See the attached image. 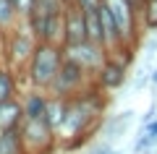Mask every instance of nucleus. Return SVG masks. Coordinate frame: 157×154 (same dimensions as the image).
<instances>
[{"label":"nucleus","instance_id":"obj_8","mask_svg":"<svg viewBox=\"0 0 157 154\" xmlns=\"http://www.w3.org/2000/svg\"><path fill=\"white\" fill-rule=\"evenodd\" d=\"M128 66L131 63L126 60V58L121 55H107V60L102 63V68L94 73V84L102 89V92H115V89H121L126 84V78H128Z\"/></svg>","mask_w":157,"mask_h":154},{"label":"nucleus","instance_id":"obj_14","mask_svg":"<svg viewBox=\"0 0 157 154\" xmlns=\"http://www.w3.org/2000/svg\"><path fill=\"white\" fill-rule=\"evenodd\" d=\"M131 118H134L131 110H123V112H118V115L107 118L105 120V138H121V133H126V128H128Z\"/></svg>","mask_w":157,"mask_h":154},{"label":"nucleus","instance_id":"obj_5","mask_svg":"<svg viewBox=\"0 0 157 154\" xmlns=\"http://www.w3.org/2000/svg\"><path fill=\"white\" fill-rule=\"evenodd\" d=\"M24 154H52L58 146V133L47 118H24L18 126Z\"/></svg>","mask_w":157,"mask_h":154},{"label":"nucleus","instance_id":"obj_9","mask_svg":"<svg viewBox=\"0 0 157 154\" xmlns=\"http://www.w3.org/2000/svg\"><path fill=\"white\" fill-rule=\"evenodd\" d=\"M89 39V32H86V13L78 11L76 6L66 8V42L63 44H76Z\"/></svg>","mask_w":157,"mask_h":154},{"label":"nucleus","instance_id":"obj_2","mask_svg":"<svg viewBox=\"0 0 157 154\" xmlns=\"http://www.w3.org/2000/svg\"><path fill=\"white\" fill-rule=\"evenodd\" d=\"M66 0H32L24 21L34 32L37 42H66Z\"/></svg>","mask_w":157,"mask_h":154},{"label":"nucleus","instance_id":"obj_15","mask_svg":"<svg viewBox=\"0 0 157 154\" xmlns=\"http://www.w3.org/2000/svg\"><path fill=\"white\" fill-rule=\"evenodd\" d=\"M0 154H24L18 128H11V131H0Z\"/></svg>","mask_w":157,"mask_h":154},{"label":"nucleus","instance_id":"obj_19","mask_svg":"<svg viewBox=\"0 0 157 154\" xmlns=\"http://www.w3.org/2000/svg\"><path fill=\"white\" fill-rule=\"evenodd\" d=\"M71 6H76L78 11H84V13H92L97 8H102V0H73Z\"/></svg>","mask_w":157,"mask_h":154},{"label":"nucleus","instance_id":"obj_12","mask_svg":"<svg viewBox=\"0 0 157 154\" xmlns=\"http://www.w3.org/2000/svg\"><path fill=\"white\" fill-rule=\"evenodd\" d=\"M24 21V11L16 0H0V34L6 37L11 29H16Z\"/></svg>","mask_w":157,"mask_h":154},{"label":"nucleus","instance_id":"obj_6","mask_svg":"<svg viewBox=\"0 0 157 154\" xmlns=\"http://www.w3.org/2000/svg\"><path fill=\"white\" fill-rule=\"evenodd\" d=\"M92 84H94V76H89V73L81 66H76V63L63 60V66H60V71H58V76H55V81H52V86H50L47 94L71 99V97H76V94H81L84 89H89Z\"/></svg>","mask_w":157,"mask_h":154},{"label":"nucleus","instance_id":"obj_13","mask_svg":"<svg viewBox=\"0 0 157 154\" xmlns=\"http://www.w3.org/2000/svg\"><path fill=\"white\" fill-rule=\"evenodd\" d=\"M13 97H18V73L6 60H0V102Z\"/></svg>","mask_w":157,"mask_h":154},{"label":"nucleus","instance_id":"obj_7","mask_svg":"<svg viewBox=\"0 0 157 154\" xmlns=\"http://www.w3.org/2000/svg\"><path fill=\"white\" fill-rule=\"evenodd\" d=\"M63 55H66V60L81 66L89 76H94L102 68V63L107 60V50L100 42L84 39V42H76V44H63Z\"/></svg>","mask_w":157,"mask_h":154},{"label":"nucleus","instance_id":"obj_18","mask_svg":"<svg viewBox=\"0 0 157 154\" xmlns=\"http://www.w3.org/2000/svg\"><path fill=\"white\" fill-rule=\"evenodd\" d=\"M155 146H157V141L149 136V133L141 131V136H136V141H134V154H141V152H147V149H155Z\"/></svg>","mask_w":157,"mask_h":154},{"label":"nucleus","instance_id":"obj_22","mask_svg":"<svg viewBox=\"0 0 157 154\" xmlns=\"http://www.w3.org/2000/svg\"><path fill=\"white\" fill-rule=\"evenodd\" d=\"M149 84L157 89V68H155V71H149Z\"/></svg>","mask_w":157,"mask_h":154},{"label":"nucleus","instance_id":"obj_24","mask_svg":"<svg viewBox=\"0 0 157 154\" xmlns=\"http://www.w3.org/2000/svg\"><path fill=\"white\" fill-rule=\"evenodd\" d=\"M0 50H3V34H0Z\"/></svg>","mask_w":157,"mask_h":154},{"label":"nucleus","instance_id":"obj_11","mask_svg":"<svg viewBox=\"0 0 157 154\" xmlns=\"http://www.w3.org/2000/svg\"><path fill=\"white\" fill-rule=\"evenodd\" d=\"M21 102H24V118H45L47 105H50V94L39 92V89H29L21 97Z\"/></svg>","mask_w":157,"mask_h":154},{"label":"nucleus","instance_id":"obj_20","mask_svg":"<svg viewBox=\"0 0 157 154\" xmlns=\"http://www.w3.org/2000/svg\"><path fill=\"white\" fill-rule=\"evenodd\" d=\"M107 152H110V144L107 141H100V144H94L89 149V154H107Z\"/></svg>","mask_w":157,"mask_h":154},{"label":"nucleus","instance_id":"obj_1","mask_svg":"<svg viewBox=\"0 0 157 154\" xmlns=\"http://www.w3.org/2000/svg\"><path fill=\"white\" fill-rule=\"evenodd\" d=\"M107 102H110L107 92H102L97 84L71 97L66 118L58 128V144H63V149H78L81 144H86L89 136L105 123Z\"/></svg>","mask_w":157,"mask_h":154},{"label":"nucleus","instance_id":"obj_23","mask_svg":"<svg viewBox=\"0 0 157 154\" xmlns=\"http://www.w3.org/2000/svg\"><path fill=\"white\" fill-rule=\"evenodd\" d=\"M107 154H121V152H118V149H113V146H110V152H107Z\"/></svg>","mask_w":157,"mask_h":154},{"label":"nucleus","instance_id":"obj_17","mask_svg":"<svg viewBox=\"0 0 157 154\" xmlns=\"http://www.w3.org/2000/svg\"><path fill=\"white\" fill-rule=\"evenodd\" d=\"M86 32H89L92 42H100L102 44V18H100V8L92 13H86Z\"/></svg>","mask_w":157,"mask_h":154},{"label":"nucleus","instance_id":"obj_10","mask_svg":"<svg viewBox=\"0 0 157 154\" xmlns=\"http://www.w3.org/2000/svg\"><path fill=\"white\" fill-rule=\"evenodd\" d=\"M24 120V102L21 97H13L0 102V131H11V128H18Z\"/></svg>","mask_w":157,"mask_h":154},{"label":"nucleus","instance_id":"obj_3","mask_svg":"<svg viewBox=\"0 0 157 154\" xmlns=\"http://www.w3.org/2000/svg\"><path fill=\"white\" fill-rule=\"evenodd\" d=\"M63 60V44L55 42H37L32 58H29L26 68H24V78H26L29 89H39V92H50L52 81H55L58 71H60Z\"/></svg>","mask_w":157,"mask_h":154},{"label":"nucleus","instance_id":"obj_4","mask_svg":"<svg viewBox=\"0 0 157 154\" xmlns=\"http://www.w3.org/2000/svg\"><path fill=\"white\" fill-rule=\"evenodd\" d=\"M34 47H37V37H34V32L29 29V24L21 21L16 29H11V32L3 37V50H0L3 55H0V60H6L16 73H21L24 68H26L29 58H32Z\"/></svg>","mask_w":157,"mask_h":154},{"label":"nucleus","instance_id":"obj_21","mask_svg":"<svg viewBox=\"0 0 157 154\" xmlns=\"http://www.w3.org/2000/svg\"><path fill=\"white\" fill-rule=\"evenodd\" d=\"M144 133H149V136L157 141V118H155V120H149V123L144 126Z\"/></svg>","mask_w":157,"mask_h":154},{"label":"nucleus","instance_id":"obj_16","mask_svg":"<svg viewBox=\"0 0 157 154\" xmlns=\"http://www.w3.org/2000/svg\"><path fill=\"white\" fill-rule=\"evenodd\" d=\"M141 32H157V0H144L141 3Z\"/></svg>","mask_w":157,"mask_h":154},{"label":"nucleus","instance_id":"obj_25","mask_svg":"<svg viewBox=\"0 0 157 154\" xmlns=\"http://www.w3.org/2000/svg\"><path fill=\"white\" fill-rule=\"evenodd\" d=\"M66 3H68V6H71V3H73V0H66Z\"/></svg>","mask_w":157,"mask_h":154}]
</instances>
